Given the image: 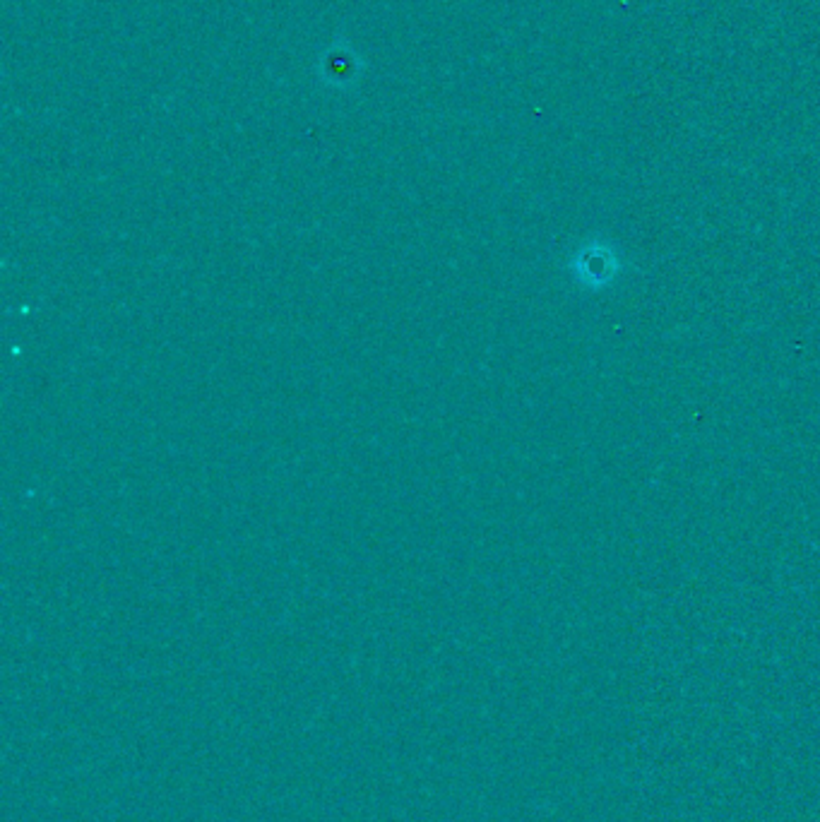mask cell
I'll list each match as a JSON object with an SVG mask.
<instances>
[{"instance_id":"cell-1","label":"cell","mask_w":820,"mask_h":822,"mask_svg":"<svg viewBox=\"0 0 820 822\" xmlns=\"http://www.w3.org/2000/svg\"><path fill=\"white\" fill-rule=\"evenodd\" d=\"M570 270L587 289H602L619 272V258L606 243H590L570 260Z\"/></svg>"}]
</instances>
